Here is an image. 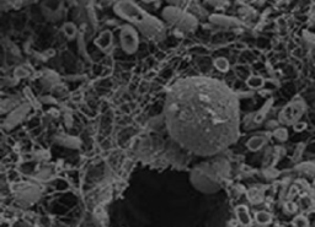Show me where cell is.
<instances>
[{
	"label": "cell",
	"instance_id": "cell-1",
	"mask_svg": "<svg viewBox=\"0 0 315 227\" xmlns=\"http://www.w3.org/2000/svg\"><path fill=\"white\" fill-rule=\"evenodd\" d=\"M164 116L170 136L197 155H216L239 138V101L218 80H179L167 92Z\"/></svg>",
	"mask_w": 315,
	"mask_h": 227
},
{
	"label": "cell",
	"instance_id": "cell-13",
	"mask_svg": "<svg viewBox=\"0 0 315 227\" xmlns=\"http://www.w3.org/2000/svg\"><path fill=\"white\" fill-rule=\"evenodd\" d=\"M293 226L294 227H308V221L304 217H297L293 222Z\"/></svg>",
	"mask_w": 315,
	"mask_h": 227
},
{
	"label": "cell",
	"instance_id": "cell-12",
	"mask_svg": "<svg viewBox=\"0 0 315 227\" xmlns=\"http://www.w3.org/2000/svg\"><path fill=\"white\" fill-rule=\"evenodd\" d=\"M246 82L252 89H258V87H261L263 85V79L260 76H250Z\"/></svg>",
	"mask_w": 315,
	"mask_h": 227
},
{
	"label": "cell",
	"instance_id": "cell-3",
	"mask_svg": "<svg viewBox=\"0 0 315 227\" xmlns=\"http://www.w3.org/2000/svg\"><path fill=\"white\" fill-rule=\"evenodd\" d=\"M213 171L211 170L209 166H201V167L196 168L192 173V182L196 188H198L202 192H214V190H218V182H216V179L213 178Z\"/></svg>",
	"mask_w": 315,
	"mask_h": 227
},
{
	"label": "cell",
	"instance_id": "cell-4",
	"mask_svg": "<svg viewBox=\"0 0 315 227\" xmlns=\"http://www.w3.org/2000/svg\"><path fill=\"white\" fill-rule=\"evenodd\" d=\"M164 18L171 24H175L177 27L184 30H192L196 27L197 21L191 15L182 13L175 8H166L164 10Z\"/></svg>",
	"mask_w": 315,
	"mask_h": 227
},
{
	"label": "cell",
	"instance_id": "cell-6",
	"mask_svg": "<svg viewBox=\"0 0 315 227\" xmlns=\"http://www.w3.org/2000/svg\"><path fill=\"white\" fill-rule=\"evenodd\" d=\"M112 42H113L112 32L108 30L101 32L100 36L95 40V45L97 46L102 52H107V50L112 47Z\"/></svg>",
	"mask_w": 315,
	"mask_h": 227
},
{
	"label": "cell",
	"instance_id": "cell-9",
	"mask_svg": "<svg viewBox=\"0 0 315 227\" xmlns=\"http://www.w3.org/2000/svg\"><path fill=\"white\" fill-rule=\"evenodd\" d=\"M263 143H265V140H263L262 138H260V136H253V138H251L250 140L248 141V148L250 149V150L256 151L263 145Z\"/></svg>",
	"mask_w": 315,
	"mask_h": 227
},
{
	"label": "cell",
	"instance_id": "cell-7",
	"mask_svg": "<svg viewBox=\"0 0 315 227\" xmlns=\"http://www.w3.org/2000/svg\"><path fill=\"white\" fill-rule=\"evenodd\" d=\"M235 212L239 222H240L243 226H249V225H250L251 217L250 215H249V210L245 205H239V206H236Z\"/></svg>",
	"mask_w": 315,
	"mask_h": 227
},
{
	"label": "cell",
	"instance_id": "cell-5",
	"mask_svg": "<svg viewBox=\"0 0 315 227\" xmlns=\"http://www.w3.org/2000/svg\"><path fill=\"white\" fill-rule=\"evenodd\" d=\"M121 47L127 54H133L137 52L138 46H139V37L138 32L133 26L125 25L121 28L120 32Z\"/></svg>",
	"mask_w": 315,
	"mask_h": 227
},
{
	"label": "cell",
	"instance_id": "cell-14",
	"mask_svg": "<svg viewBox=\"0 0 315 227\" xmlns=\"http://www.w3.org/2000/svg\"><path fill=\"white\" fill-rule=\"evenodd\" d=\"M19 74H21V76H20V77H25V76H27V75H29V72H25V70L22 69V68H20V69L16 70V76H19Z\"/></svg>",
	"mask_w": 315,
	"mask_h": 227
},
{
	"label": "cell",
	"instance_id": "cell-8",
	"mask_svg": "<svg viewBox=\"0 0 315 227\" xmlns=\"http://www.w3.org/2000/svg\"><path fill=\"white\" fill-rule=\"evenodd\" d=\"M213 65L216 67V69H218L219 72L221 73H226L230 68V64H229V60L224 57H218L214 59Z\"/></svg>",
	"mask_w": 315,
	"mask_h": 227
},
{
	"label": "cell",
	"instance_id": "cell-11",
	"mask_svg": "<svg viewBox=\"0 0 315 227\" xmlns=\"http://www.w3.org/2000/svg\"><path fill=\"white\" fill-rule=\"evenodd\" d=\"M63 31L68 38H74L76 35V26L73 23H66L63 26Z\"/></svg>",
	"mask_w": 315,
	"mask_h": 227
},
{
	"label": "cell",
	"instance_id": "cell-2",
	"mask_svg": "<svg viewBox=\"0 0 315 227\" xmlns=\"http://www.w3.org/2000/svg\"><path fill=\"white\" fill-rule=\"evenodd\" d=\"M115 13L128 23L133 24L147 37L159 41L164 37L165 27L160 20L142 10L132 1H120L115 5Z\"/></svg>",
	"mask_w": 315,
	"mask_h": 227
},
{
	"label": "cell",
	"instance_id": "cell-10",
	"mask_svg": "<svg viewBox=\"0 0 315 227\" xmlns=\"http://www.w3.org/2000/svg\"><path fill=\"white\" fill-rule=\"evenodd\" d=\"M255 217H256V221H257L260 225H267L270 224L271 220H272L271 215L266 211H258Z\"/></svg>",
	"mask_w": 315,
	"mask_h": 227
}]
</instances>
